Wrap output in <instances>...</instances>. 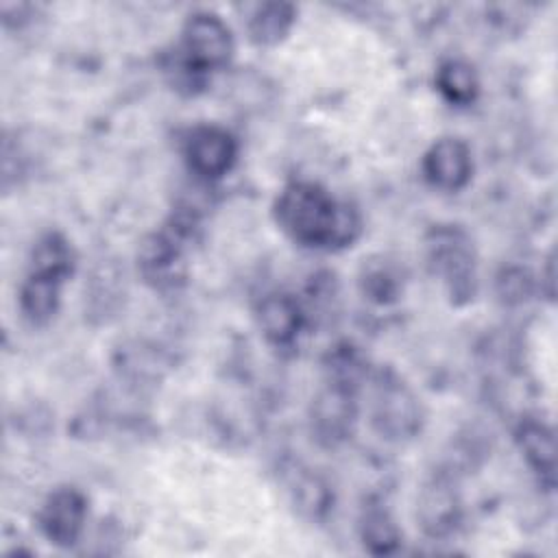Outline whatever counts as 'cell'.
<instances>
[{
	"instance_id": "obj_1",
	"label": "cell",
	"mask_w": 558,
	"mask_h": 558,
	"mask_svg": "<svg viewBox=\"0 0 558 558\" xmlns=\"http://www.w3.org/2000/svg\"><path fill=\"white\" fill-rule=\"evenodd\" d=\"M272 216L279 229L296 244L340 251L362 233V216L347 201L312 181H292L275 198Z\"/></svg>"
},
{
	"instance_id": "obj_2",
	"label": "cell",
	"mask_w": 558,
	"mask_h": 558,
	"mask_svg": "<svg viewBox=\"0 0 558 558\" xmlns=\"http://www.w3.org/2000/svg\"><path fill=\"white\" fill-rule=\"evenodd\" d=\"M201 229V211L179 203L168 220L148 233L137 248V272L142 281L161 294L177 292L190 275L187 251Z\"/></svg>"
},
{
	"instance_id": "obj_3",
	"label": "cell",
	"mask_w": 558,
	"mask_h": 558,
	"mask_svg": "<svg viewBox=\"0 0 558 558\" xmlns=\"http://www.w3.org/2000/svg\"><path fill=\"white\" fill-rule=\"evenodd\" d=\"M425 262L442 283L453 305H466L477 294V251L460 225H434L425 233Z\"/></svg>"
},
{
	"instance_id": "obj_4",
	"label": "cell",
	"mask_w": 558,
	"mask_h": 558,
	"mask_svg": "<svg viewBox=\"0 0 558 558\" xmlns=\"http://www.w3.org/2000/svg\"><path fill=\"white\" fill-rule=\"evenodd\" d=\"M371 425L392 442L416 438L425 423V412L412 386L390 366H381L371 375Z\"/></svg>"
},
{
	"instance_id": "obj_5",
	"label": "cell",
	"mask_w": 558,
	"mask_h": 558,
	"mask_svg": "<svg viewBox=\"0 0 558 558\" xmlns=\"http://www.w3.org/2000/svg\"><path fill=\"white\" fill-rule=\"evenodd\" d=\"M235 44L227 22L211 11L192 13L181 31V41L174 52L194 72L209 78L211 72L222 70L233 57Z\"/></svg>"
},
{
	"instance_id": "obj_6",
	"label": "cell",
	"mask_w": 558,
	"mask_h": 558,
	"mask_svg": "<svg viewBox=\"0 0 558 558\" xmlns=\"http://www.w3.org/2000/svg\"><path fill=\"white\" fill-rule=\"evenodd\" d=\"M307 416L310 434L320 447L336 449L344 445L357 427V390L325 381L312 399Z\"/></svg>"
},
{
	"instance_id": "obj_7",
	"label": "cell",
	"mask_w": 558,
	"mask_h": 558,
	"mask_svg": "<svg viewBox=\"0 0 558 558\" xmlns=\"http://www.w3.org/2000/svg\"><path fill=\"white\" fill-rule=\"evenodd\" d=\"M462 497L451 471H434L416 495V521L425 536L449 538L462 523Z\"/></svg>"
},
{
	"instance_id": "obj_8",
	"label": "cell",
	"mask_w": 558,
	"mask_h": 558,
	"mask_svg": "<svg viewBox=\"0 0 558 558\" xmlns=\"http://www.w3.org/2000/svg\"><path fill=\"white\" fill-rule=\"evenodd\" d=\"M183 157L198 181L225 177L238 159V140L218 124L194 126L183 142Z\"/></svg>"
},
{
	"instance_id": "obj_9",
	"label": "cell",
	"mask_w": 558,
	"mask_h": 558,
	"mask_svg": "<svg viewBox=\"0 0 558 558\" xmlns=\"http://www.w3.org/2000/svg\"><path fill=\"white\" fill-rule=\"evenodd\" d=\"M87 521V497L76 486L54 488L39 508L37 523L44 538L57 547L78 543Z\"/></svg>"
},
{
	"instance_id": "obj_10",
	"label": "cell",
	"mask_w": 558,
	"mask_h": 558,
	"mask_svg": "<svg viewBox=\"0 0 558 558\" xmlns=\"http://www.w3.org/2000/svg\"><path fill=\"white\" fill-rule=\"evenodd\" d=\"M425 181L442 192H460L473 177V155L464 140L440 137L423 155Z\"/></svg>"
},
{
	"instance_id": "obj_11",
	"label": "cell",
	"mask_w": 558,
	"mask_h": 558,
	"mask_svg": "<svg viewBox=\"0 0 558 558\" xmlns=\"http://www.w3.org/2000/svg\"><path fill=\"white\" fill-rule=\"evenodd\" d=\"M255 318L264 340L275 349H290L307 325L303 303L288 292H270L262 296Z\"/></svg>"
},
{
	"instance_id": "obj_12",
	"label": "cell",
	"mask_w": 558,
	"mask_h": 558,
	"mask_svg": "<svg viewBox=\"0 0 558 558\" xmlns=\"http://www.w3.org/2000/svg\"><path fill=\"white\" fill-rule=\"evenodd\" d=\"M286 493L294 512L312 523L325 521L333 508V490L329 482L307 466L290 469L286 475Z\"/></svg>"
},
{
	"instance_id": "obj_13",
	"label": "cell",
	"mask_w": 558,
	"mask_h": 558,
	"mask_svg": "<svg viewBox=\"0 0 558 558\" xmlns=\"http://www.w3.org/2000/svg\"><path fill=\"white\" fill-rule=\"evenodd\" d=\"M514 442L538 482L551 490L556 484V445L551 427L541 418H521L514 429Z\"/></svg>"
},
{
	"instance_id": "obj_14",
	"label": "cell",
	"mask_w": 558,
	"mask_h": 558,
	"mask_svg": "<svg viewBox=\"0 0 558 558\" xmlns=\"http://www.w3.org/2000/svg\"><path fill=\"white\" fill-rule=\"evenodd\" d=\"M357 286L366 301L375 305H390L403 294V266L395 257L384 253L364 257L357 272Z\"/></svg>"
},
{
	"instance_id": "obj_15",
	"label": "cell",
	"mask_w": 558,
	"mask_h": 558,
	"mask_svg": "<svg viewBox=\"0 0 558 558\" xmlns=\"http://www.w3.org/2000/svg\"><path fill=\"white\" fill-rule=\"evenodd\" d=\"M357 534L364 549L373 556H390L401 547L403 532L397 525L392 512L386 504L377 499H368L357 519Z\"/></svg>"
},
{
	"instance_id": "obj_16",
	"label": "cell",
	"mask_w": 558,
	"mask_h": 558,
	"mask_svg": "<svg viewBox=\"0 0 558 558\" xmlns=\"http://www.w3.org/2000/svg\"><path fill=\"white\" fill-rule=\"evenodd\" d=\"M63 283L65 281H59L54 277L26 272V277H24V281L20 286V294H17V303H20L22 316L31 325H46V323H50L54 318V314L59 312Z\"/></svg>"
},
{
	"instance_id": "obj_17",
	"label": "cell",
	"mask_w": 558,
	"mask_h": 558,
	"mask_svg": "<svg viewBox=\"0 0 558 558\" xmlns=\"http://www.w3.org/2000/svg\"><path fill=\"white\" fill-rule=\"evenodd\" d=\"M76 268V251L59 231H46L37 238L28 257V272L68 281Z\"/></svg>"
},
{
	"instance_id": "obj_18",
	"label": "cell",
	"mask_w": 558,
	"mask_h": 558,
	"mask_svg": "<svg viewBox=\"0 0 558 558\" xmlns=\"http://www.w3.org/2000/svg\"><path fill=\"white\" fill-rule=\"evenodd\" d=\"M294 20H296V9L290 2L257 4L246 20L248 39L262 48L277 46L288 37V33L294 26Z\"/></svg>"
},
{
	"instance_id": "obj_19",
	"label": "cell",
	"mask_w": 558,
	"mask_h": 558,
	"mask_svg": "<svg viewBox=\"0 0 558 558\" xmlns=\"http://www.w3.org/2000/svg\"><path fill=\"white\" fill-rule=\"evenodd\" d=\"M325 381L344 386L351 390H360L368 379V360L360 347L344 340L333 344L323 357Z\"/></svg>"
},
{
	"instance_id": "obj_20",
	"label": "cell",
	"mask_w": 558,
	"mask_h": 558,
	"mask_svg": "<svg viewBox=\"0 0 558 558\" xmlns=\"http://www.w3.org/2000/svg\"><path fill=\"white\" fill-rule=\"evenodd\" d=\"M434 83L438 94L456 107H469L480 96V76L475 68L462 59H447L436 68Z\"/></svg>"
},
{
	"instance_id": "obj_21",
	"label": "cell",
	"mask_w": 558,
	"mask_h": 558,
	"mask_svg": "<svg viewBox=\"0 0 558 558\" xmlns=\"http://www.w3.org/2000/svg\"><path fill=\"white\" fill-rule=\"evenodd\" d=\"M161 366H163V360L161 355L150 349V347H144V344H133L129 349L122 351V357H120V366L118 371L122 373L124 379H129L131 384H137V386H144L148 381H155L161 373Z\"/></svg>"
},
{
	"instance_id": "obj_22",
	"label": "cell",
	"mask_w": 558,
	"mask_h": 558,
	"mask_svg": "<svg viewBox=\"0 0 558 558\" xmlns=\"http://www.w3.org/2000/svg\"><path fill=\"white\" fill-rule=\"evenodd\" d=\"M534 290H536V279L523 266H504L495 277L497 299L508 307L523 305L525 301L532 299Z\"/></svg>"
}]
</instances>
